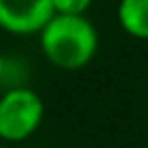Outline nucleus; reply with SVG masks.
<instances>
[{
    "instance_id": "1",
    "label": "nucleus",
    "mask_w": 148,
    "mask_h": 148,
    "mask_svg": "<svg viewBox=\"0 0 148 148\" xmlns=\"http://www.w3.org/2000/svg\"><path fill=\"white\" fill-rule=\"evenodd\" d=\"M44 59L59 70H81L98 55L100 35L87 15H52L37 35Z\"/></svg>"
},
{
    "instance_id": "2",
    "label": "nucleus",
    "mask_w": 148,
    "mask_h": 148,
    "mask_svg": "<svg viewBox=\"0 0 148 148\" xmlns=\"http://www.w3.org/2000/svg\"><path fill=\"white\" fill-rule=\"evenodd\" d=\"M44 98L28 85L5 89L0 94V142L22 144L44 124Z\"/></svg>"
},
{
    "instance_id": "3",
    "label": "nucleus",
    "mask_w": 148,
    "mask_h": 148,
    "mask_svg": "<svg viewBox=\"0 0 148 148\" xmlns=\"http://www.w3.org/2000/svg\"><path fill=\"white\" fill-rule=\"evenodd\" d=\"M52 15V0H0V31L15 37L39 35Z\"/></svg>"
},
{
    "instance_id": "4",
    "label": "nucleus",
    "mask_w": 148,
    "mask_h": 148,
    "mask_svg": "<svg viewBox=\"0 0 148 148\" xmlns=\"http://www.w3.org/2000/svg\"><path fill=\"white\" fill-rule=\"evenodd\" d=\"M116 20L129 37L148 42V0H118Z\"/></svg>"
},
{
    "instance_id": "5",
    "label": "nucleus",
    "mask_w": 148,
    "mask_h": 148,
    "mask_svg": "<svg viewBox=\"0 0 148 148\" xmlns=\"http://www.w3.org/2000/svg\"><path fill=\"white\" fill-rule=\"evenodd\" d=\"M94 0H52L57 15H87Z\"/></svg>"
},
{
    "instance_id": "6",
    "label": "nucleus",
    "mask_w": 148,
    "mask_h": 148,
    "mask_svg": "<svg viewBox=\"0 0 148 148\" xmlns=\"http://www.w3.org/2000/svg\"><path fill=\"white\" fill-rule=\"evenodd\" d=\"M7 63H9V57H7L5 52H0V83H2V79H5V70H7Z\"/></svg>"
},
{
    "instance_id": "7",
    "label": "nucleus",
    "mask_w": 148,
    "mask_h": 148,
    "mask_svg": "<svg viewBox=\"0 0 148 148\" xmlns=\"http://www.w3.org/2000/svg\"><path fill=\"white\" fill-rule=\"evenodd\" d=\"M0 148H5V146H2V144H0Z\"/></svg>"
}]
</instances>
